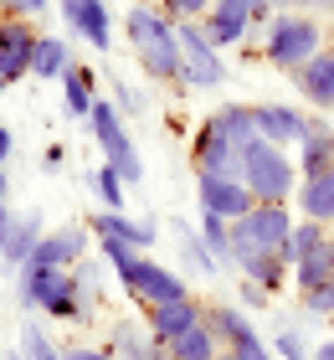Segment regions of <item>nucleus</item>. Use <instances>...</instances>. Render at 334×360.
<instances>
[{
  "label": "nucleus",
  "mask_w": 334,
  "mask_h": 360,
  "mask_svg": "<svg viewBox=\"0 0 334 360\" xmlns=\"http://www.w3.org/2000/svg\"><path fill=\"white\" fill-rule=\"evenodd\" d=\"M124 37H129V52L139 57V68L149 77H160V83H170L175 93H186L180 88V31L160 6L134 0L129 15H124Z\"/></svg>",
  "instance_id": "f257e3e1"
},
{
  "label": "nucleus",
  "mask_w": 334,
  "mask_h": 360,
  "mask_svg": "<svg viewBox=\"0 0 334 360\" xmlns=\"http://www.w3.org/2000/svg\"><path fill=\"white\" fill-rule=\"evenodd\" d=\"M98 252L108 257L119 288L139 309H155V304H170V299H186V293H191L186 278H180L170 263H155L149 252H134V248H124V242H98Z\"/></svg>",
  "instance_id": "f03ea898"
},
{
  "label": "nucleus",
  "mask_w": 334,
  "mask_h": 360,
  "mask_svg": "<svg viewBox=\"0 0 334 360\" xmlns=\"http://www.w3.org/2000/svg\"><path fill=\"white\" fill-rule=\"evenodd\" d=\"M15 299L21 309H46V319H67L82 324L88 319V293L77 283V268H41V263H21L15 268Z\"/></svg>",
  "instance_id": "7ed1b4c3"
},
{
  "label": "nucleus",
  "mask_w": 334,
  "mask_h": 360,
  "mask_svg": "<svg viewBox=\"0 0 334 360\" xmlns=\"http://www.w3.org/2000/svg\"><path fill=\"white\" fill-rule=\"evenodd\" d=\"M324 46V21L309 11H278L273 21L262 26V62L278 72H298L304 62Z\"/></svg>",
  "instance_id": "20e7f679"
},
{
  "label": "nucleus",
  "mask_w": 334,
  "mask_h": 360,
  "mask_svg": "<svg viewBox=\"0 0 334 360\" xmlns=\"http://www.w3.org/2000/svg\"><path fill=\"white\" fill-rule=\"evenodd\" d=\"M242 186L252 191V201L288 206L293 191H298L293 150H278V144H267V139H252V144L242 150Z\"/></svg>",
  "instance_id": "39448f33"
},
{
  "label": "nucleus",
  "mask_w": 334,
  "mask_h": 360,
  "mask_svg": "<svg viewBox=\"0 0 334 360\" xmlns=\"http://www.w3.org/2000/svg\"><path fill=\"white\" fill-rule=\"evenodd\" d=\"M288 237H293V206L257 201L247 217L231 221V257H226V263L242 268V263H252L257 252H283V248H288Z\"/></svg>",
  "instance_id": "423d86ee"
},
{
  "label": "nucleus",
  "mask_w": 334,
  "mask_h": 360,
  "mask_svg": "<svg viewBox=\"0 0 334 360\" xmlns=\"http://www.w3.org/2000/svg\"><path fill=\"white\" fill-rule=\"evenodd\" d=\"M180 88L186 93H216L226 83V57L221 46L206 37L200 21H180Z\"/></svg>",
  "instance_id": "0eeeda50"
},
{
  "label": "nucleus",
  "mask_w": 334,
  "mask_h": 360,
  "mask_svg": "<svg viewBox=\"0 0 334 360\" xmlns=\"http://www.w3.org/2000/svg\"><path fill=\"white\" fill-rule=\"evenodd\" d=\"M88 129H93V144L103 150V165H113L124 175V186L134 191L144 180V160L139 150H134V139H129V124H124V113L108 103V98H98L93 113H88Z\"/></svg>",
  "instance_id": "6e6552de"
},
{
  "label": "nucleus",
  "mask_w": 334,
  "mask_h": 360,
  "mask_svg": "<svg viewBox=\"0 0 334 360\" xmlns=\"http://www.w3.org/2000/svg\"><path fill=\"white\" fill-rule=\"evenodd\" d=\"M191 165H195V175H242V150L211 119H200L195 139H191Z\"/></svg>",
  "instance_id": "1a4fd4ad"
},
{
  "label": "nucleus",
  "mask_w": 334,
  "mask_h": 360,
  "mask_svg": "<svg viewBox=\"0 0 334 360\" xmlns=\"http://www.w3.org/2000/svg\"><path fill=\"white\" fill-rule=\"evenodd\" d=\"M62 6V21L77 41H88L93 52H108L113 46V11L108 0H57Z\"/></svg>",
  "instance_id": "9d476101"
},
{
  "label": "nucleus",
  "mask_w": 334,
  "mask_h": 360,
  "mask_svg": "<svg viewBox=\"0 0 334 360\" xmlns=\"http://www.w3.org/2000/svg\"><path fill=\"white\" fill-rule=\"evenodd\" d=\"M195 201H200V211H216L226 221H237L257 206L252 191L242 186V175H195Z\"/></svg>",
  "instance_id": "9b49d317"
},
{
  "label": "nucleus",
  "mask_w": 334,
  "mask_h": 360,
  "mask_svg": "<svg viewBox=\"0 0 334 360\" xmlns=\"http://www.w3.org/2000/svg\"><path fill=\"white\" fill-rule=\"evenodd\" d=\"M252 124H257V139L278 144V150H293L309 134V113L298 103H252Z\"/></svg>",
  "instance_id": "f8f14e48"
},
{
  "label": "nucleus",
  "mask_w": 334,
  "mask_h": 360,
  "mask_svg": "<svg viewBox=\"0 0 334 360\" xmlns=\"http://www.w3.org/2000/svg\"><path fill=\"white\" fill-rule=\"evenodd\" d=\"M88 232L98 242H124V248L134 252H149L160 237V226L149 217H124V211H98V217H88Z\"/></svg>",
  "instance_id": "ddd939ff"
},
{
  "label": "nucleus",
  "mask_w": 334,
  "mask_h": 360,
  "mask_svg": "<svg viewBox=\"0 0 334 360\" xmlns=\"http://www.w3.org/2000/svg\"><path fill=\"white\" fill-rule=\"evenodd\" d=\"M293 88L314 113H334V46H319V52L293 72Z\"/></svg>",
  "instance_id": "4468645a"
},
{
  "label": "nucleus",
  "mask_w": 334,
  "mask_h": 360,
  "mask_svg": "<svg viewBox=\"0 0 334 360\" xmlns=\"http://www.w3.org/2000/svg\"><path fill=\"white\" fill-rule=\"evenodd\" d=\"M37 41H41V31L31 26L26 15H0V57H6V72H11V83L31 72Z\"/></svg>",
  "instance_id": "2eb2a0df"
},
{
  "label": "nucleus",
  "mask_w": 334,
  "mask_h": 360,
  "mask_svg": "<svg viewBox=\"0 0 334 360\" xmlns=\"http://www.w3.org/2000/svg\"><path fill=\"white\" fill-rule=\"evenodd\" d=\"M200 26H206V37L216 46H242L252 37V11H247V0H211V11L200 15Z\"/></svg>",
  "instance_id": "dca6fc26"
},
{
  "label": "nucleus",
  "mask_w": 334,
  "mask_h": 360,
  "mask_svg": "<svg viewBox=\"0 0 334 360\" xmlns=\"http://www.w3.org/2000/svg\"><path fill=\"white\" fill-rule=\"evenodd\" d=\"M293 165H298V175H319L334 165V119L329 113H309V134L293 144Z\"/></svg>",
  "instance_id": "f3484780"
},
{
  "label": "nucleus",
  "mask_w": 334,
  "mask_h": 360,
  "mask_svg": "<svg viewBox=\"0 0 334 360\" xmlns=\"http://www.w3.org/2000/svg\"><path fill=\"white\" fill-rule=\"evenodd\" d=\"M88 257V226H57L37 242V252L26 263H41V268H77Z\"/></svg>",
  "instance_id": "a211bd4d"
},
{
  "label": "nucleus",
  "mask_w": 334,
  "mask_h": 360,
  "mask_svg": "<svg viewBox=\"0 0 334 360\" xmlns=\"http://www.w3.org/2000/svg\"><path fill=\"white\" fill-rule=\"evenodd\" d=\"M293 206L304 221H324L334 226V165L319 175H298V191H293Z\"/></svg>",
  "instance_id": "6ab92c4d"
},
{
  "label": "nucleus",
  "mask_w": 334,
  "mask_h": 360,
  "mask_svg": "<svg viewBox=\"0 0 334 360\" xmlns=\"http://www.w3.org/2000/svg\"><path fill=\"white\" fill-rule=\"evenodd\" d=\"M144 314H149V330H155V335L165 340V345H170L175 335H186L191 324H200V319H206V304H200V299H191V293H186V299L155 304V309H144Z\"/></svg>",
  "instance_id": "aec40b11"
},
{
  "label": "nucleus",
  "mask_w": 334,
  "mask_h": 360,
  "mask_svg": "<svg viewBox=\"0 0 334 360\" xmlns=\"http://www.w3.org/2000/svg\"><path fill=\"white\" fill-rule=\"evenodd\" d=\"M206 324L216 330L221 350H237V345H252V340H262V335L252 330V314H247L242 304H206Z\"/></svg>",
  "instance_id": "412c9836"
},
{
  "label": "nucleus",
  "mask_w": 334,
  "mask_h": 360,
  "mask_svg": "<svg viewBox=\"0 0 334 360\" xmlns=\"http://www.w3.org/2000/svg\"><path fill=\"white\" fill-rule=\"evenodd\" d=\"M108 350L119 355V360H170V350H165V340L155 330H139V324H129V319L113 324Z\"/></svg>",
  "instance_id": "4be33fe9"
},
{
  "label": "nucleus",
  "mask_w": 334,
  "mask_h": 360,
  "mask_svg": "<svg viewBox=\"0 0 334 360\" xmlns=\"http://www.w3.org/2000/svg\"><path fill=\"white\" fill-rule=\"evenodd\" d=\"M41 237H46L41 211H26V217H15L11 237H6V248H0V268H6V273H15V268H21L31 252H37V242H41Z\"/></svg>",
  "instance_id": "5701e85b"
},
{
  "label": "nucleus",
  "mask_w": 334,
  "mask_h": 360,
  "mask_svg": "<svg viewBox=\"0 0 334 360\" xmlns=\"http://www.w3.org/2000/svg\"><path fill=\"white\" fill-rule=\"evenodd\" d=\"M93 103H98V72L82 68V62H72V68L62 72V108H67V119H82V124H88Z\"/></svg>",
  "instance_id": "b1692460"
},
{
  "label": "nucleus",
  "mask_w": 334,
  "mask_h": 360,
  "mask_svg": "<svg viewBox=\"0 0 334 360\" xmlns=\"http://www.w3.org/2000/svg\"><path fill=\"white\" fill-rule=\"evenodd\" d=\"M206 119L221 129V134L237 144V150H247V144L257 139V124H252V103H216Z\"/></svg>",
  "instance_id": "393cba45"
},
{
  "label": "nucleus",
  "mask_w": 334,
  "mask_h": 360,
  "mask_svg": "<svg viewBox=\"0 0 334 360\" xmlns=\"http://www.w3.org/2000/svg\"><path fill=\"white\" fill-rule=\"evenodd\" d=\"M165 350H170V360H221V340H216V330L200 319L186 335H175Z\"/></svg>",
  "instance_id": "a878e982"
},
{
  "label": "nucleus",
  "mask_w": 334,
  "mask_h": 360,
  "mask_svg": "<svg viewBox=\"0 0 334 360\" xmlns=\"http://www.w3.org/2000/svg\"><path fill=\"white\" fill-rule=\"evenodd\" d=\"M175 237H180V263H186L195 278H216L221 273V263H216V252L200 242V232L195 226H186V221H175Z\"/></svg>",
  "instance_id": "bb28decb"
},
{
  "label": "nucleus",
  "mask_w": 334,
  "mask_h": 360,
  "mask_svg": "<svg viewBox=\"0 0 334 360\" xmlns=\"http://www.w3.org/2000/svg\"><path fill=\"white\" fill-rule=\"evenodd\" d=\"M288 273H293V288H298V293L314 288V283H324V278H334V232H329V237H324L309 257H304V263H293Z\"/></svg>",
  "instance_id": "cd10ccee"
},
{
  "label": "nucleus",
  "mask_w": 334,
  "mask_h": 360,
  "mask_svg": "<svg viewBox=\"0 0 334 360\" xmlns=\"http://www.w3.org/2000/svg\"><path fill=\"white\" fill-rule=\"evenodd\" d=\"M67 68H72V46H67L62 37H41L37 57H31V77H57V83H62Z\"/></svg>",
  "instance_id": "c85d7f7f"
},
{
  "label": "nucleus",
  "mask_w": 334,
  "mask_h": 360,
  "mask_svg": "<svg viewBox=\"0 0 334 360\" xmlns=\"http://www.w3.org/2000/svg\"><path fill=\"white\" fill-rule=\"evenodd\" d=\"M237 273L252 278V283H262L267 293H278L283 283H288V257H283V252H257L252 263H242Z\"/></svg>",
  "instance_id": "c756f323"
},
{
  "label": "nucleus",
  "mask_w": 334,
  "mask_h": 360,
  "mask_svg": "<svg viewBox=\"0 0 334 360\" xmlns=\"http://www.w3.org/2000/svg\"><path fill=\"white\" fill-rule=\"evenodd\" d=\"M88 186H93L98 201H103V211H124V206H129V186H124V175L113 170V165L88 170Z\"/></svg>",
  "instance_id": "7c9ffc66"
},
{
  "label": "nucleus",
  "mask_w": 334,
  "mask_h": 360,
  "mask_svg": "<svg viewBox=\"0 0 334 360\" xmlns=\"http://www.w3.org/2000/svg\"><path fill=\"white\" fill-rule=\"evenodd\" d=\"M334 232V226H324V221H304V217H298L293 221V237H288V248H283V257H288V268L293 263H304V257L314 252V248H319V242Z\"/></svg>",
  "instance_id": "2f4dec72"
},
{
  "label": "nucleus",
  "mask_w": 334,
  "mask_h": 360,
  "mask_svg": "<svg viewBox=\"0 0 334 360\" xmlns=\"http://www.w3.org/2000/svg\"><path fill=\"white\" fill-rule=\"evenodd\" d=\"M195 232H200V242H206V248L216 252V263L226 268V257H231V221H226V217H216V211H200Z\"/></svg>",
  "instance_id": "473e14b6"
},
{
  "label": "nucleus",
  "mask_w": 334,
  "mask_h": 360,
  "mask_svg": "<svg viewBox=\"0 0 334 360\" xmlns=\"http://www.w3.org/2000/svg\"><path fill=\"white\" fill-rule=\"evenodd\" d=\"M267 345H273L278 360H314V345L304 340V330H298V324H288V319L278 324V335L267 340Z\"/></svg>",
  "instance_id": "72a5a7b5"
},
{
  "label": "nucleus",
  "mask_w": 334,
  "mask_h": 360,
  "mask_svg": "<svg viewBox=\"0 0 334 360\" xmlns=\"http://www.w3.org/2000/svg\"><path fill=\"white\" fill-rule=\"evenodd\" d=\"M21 355L26 360H67L57 340H46L41 324H26V330H21Z\"/></svg>",
  "instance_id": "f704fd0d"
},
{
  "label": "nucleus",
  "mask_w": 334,
  "mask_h": 360,
  "mask_svg": "<svg viewBox=\"0 0 334 360\" xmlns=\"http://www.w3.org/2000/svg\"><path fill=\"white\" fill-rule=\"evenodd\" d=\"M298 309H304L309 319H329L334 314V278H324V283H314L298 293Z\"/></svg>",
  "instance_id": "c9c22d12"
},
{
  "label": "nucleus",
  "mask_w": 334,
  "mask_h": 360,
  "mask_svg": "<svg viewBox=\"0 0 334 360\" xmlns=\"http://www.w3.org/2000/svg\"><path fill=\"white\" fill-rule=\"evenodd\" d=\"M108 88H113V108H119L124 119H134V113H144V108H149V103H144V93H139V88H129V77H113Z\"/></svg>",
  "instance_id": "e433bc0d"
},
{
  "label": "nucleus",
  "mask_w": 334,
  "mask_h": 360,
  "mask_svg": "<svg viewBox=\"0 0 334 360\" xmlns=\"http://www.w3.org/2000/svg\"><path fill=\"white\" fill-rule=\"evenodd\" d=\"M155 6H160V11L180 26V21H200V15L211 11V0H155Z\"/></svg>",
  "instance_id": "4c0bfd02"
},
{
  "label": "nucleus",
  "mask_w": 334,
  "mask_h": 360,
  "mask_svg": "<svg viewBox=\"0 0 334 360\" xmlns=\"http://www.w3.org/2000/svg\"><path fill=\"white\" fill-rule=\"evenodd\" d=\"M237 304L252 314V309H273V293H267L262 283H252V278H242V288H237Z\"/></svg>",
  "instance_id": "58836bf2"
},
{
  "label": "nucleus",
  "mask_w": 334,
  "mask_h": 360,
  "mask_svg": "<svg viewBox=\"0 0 334 360\" xmlns=\"http://www.w3.org/2000/svg\"><path fill=\"white\" fill-rule=\"evenodd\" d=\"M221 360H278L267 340H252V345H237V350H221Z\"/></svg>",
  "instance_id": "ea45409f"
},
{
  "label": "nucleus",
  "mask_w": 334,
  "mask_h": 360,
  "mask_svg": "<svg viewBox=\"0 0 334 360\" xmlns=\"http://www.w3.org/2000/svg\"><path fill=\"white\" fill-rule=\"evenodd\" d=\"M62 355L67 360H119L108 345H62Z\"/></svg>",
  "instance_id": "a19ab883"
},
{
  "label": "nucleus",
  "mask_w": 334,
  "mask_h": 360,
  "mask_svg": "<svg viewBox=\"0 0 334 360\" xmlns=\"http://www.w3.org/2000/svg\"><path fill=\"white\" fill-rule=\"evenodd\" d=\"M247 11H252V31H257V26H267V21L278 15V11H273V0H247Z\"/></svg>",
  "instance_id": "79ce46f5"
},
{
  "label": "nucleus",
  "mask_w": 334,
  "mask_h": 360,
  "mask_svg": "<svg viewBox=\"0 0 334 360\" xmlns=\"http://www.w3.org/2000/svg\"><path fill=\"white\" fill-rule=\"evenodd\" d=\"M37 11H46V0H6V15H37Z\"/></svg>",
  "instance_id": "37998d69"
},
{
  "label": "nucleus",
  "mask_w": 334,
  "mask_h": 360,
  "mask_svg": "<svg viewBox=\"0 0 334 360\" xmlns=\"http://www.w3.org/2000/svg\"><path fill=\"white\" fill-rule=\"evenodd\" d=\"M11 226H15V211H11V201H0V248H6Z\"/></svg>",
  "instance_id": "c03bdc74"
},
{
  "label": "nucleus",
  "mask_w": 334,
  "mask_h": 360,
  "mask_svg": "<svg viewBox=\"0 0 334 360\" xmlns=\"http://www.w3.org/2000/svg\"><path fill=\"white\" fill-rule=\"evenodd\" d=\"M11 150H15V139H11V129L0 124V170H6V160H11Z\"/></svg>",
  "instance_id": "a18cd8bd"
},
{
  "label": "nucleus",
  "mask_w": 334,
  "mask_h": 360,
  "mask_svg": "<svg viewBox=\"0 0 334 360\" xmlns=\"http://www.w3.org/2000/svg\"><path fill=\"white\" fill-rule=\"evenodd\" d=\"M41 165H46V170H57V165H62V144H46V155H41Z\"/></svg>",
  "instance_id": "49530a36"
},
{
  "label": "nucleus",
  "mask_w": 334,
  "mask_h": 360,
  "mask_svg": "<svg viewBox=\"0 0 334 360\" xmlns=\"http://www.w3.org/2000/svg\"><path fill=\"white\" fill-rule=\"evenodd\" d=\"M304 11H309V15H329L334 0H304Z\"/></svg>",
  "instance_id": "de8ad7c7"
},
{
  "label": "nucleus",
  "mask_w": 334,
  "mask_h": 360,
  "mask_svg": "<svg viewBox=\"0 0 334 360\" xmlns=\"http://www.w3.org/2000/svg\"><path fill=\"white\" fill-rule=\"evenodd\" d=\"M314 360H334V335L324 340V345H314Z\"/></svg>",
  "instance_id": "09e8293b"
},
{
  "label": "nucleus",
  "mask_w": 334,
  "mask_h": 360,
  "mask_svg": "<svg viewBox=\"0 0 334 360\" xmlns=\"http://www.w3.org/2000/svg\"><path fill=\"white\" fill-rule=\"evenodd\" d=\"M273 11H304V0H273Z\"/></svg>",
  "instance_id": "8fccbe9b"
},
{
  "label": "nucleus",
  "mask_w": 334,
  "mask_h": 360,
  "mask_svg": "<svg viewBox=\"0 0 334 360\" xmlns=\"http://www.w3.org/2000/svg\"><path fill=\"white\" fill-rule=\"evenodd\" d=\"M11 88V72H6V57H0V93Z\"/></svg>",
  "instance_id": "3c124183"
},
{
  "label": "nucleus",
  "mask_w": 334,
  "mask_h": 360,
  "mask_svg": "<svg viewBox=\"0 0 334 360\" xmlns=\"http://www.w3.org/2000/svg\"><path fill=\"white\" fill-rule=\"evenodd\" d=\"M6 355H11V350H6V335H0V360H6Z\"/></svg>",
  "instance_id": "603ef678"
},
{
  "label": "nucleus",
  "mask_w": 334,
  "mask_h": 360,
  "mask_svg": "<svg viewBox=\"0 0 334 360\" xmlns=\"http://www.w3.org/2000/svg\"><path fill=\"white\" fill-rule=\"evenodd\" d=\"M6 360H26V355H21V350H11V355H6Z\"/></svg>",
  "instance_id": "864d4df0"
},
{
  "label": "nucleus",
  "mask_w": 334,
  "mask_h": 360,
  "mask_svg": "<svg viewBox=\"0 0 334 360\" xmlns=\"http://www.w3.org/2000/svg\"><path fill=\"white\" fill-rule=\"evenodd\" d=\"M324 324H329V335H334V314H329V319H324Z\"/></svg>",
  "instance_id": "5fc2aeb1"
},
{
  "label": "nucleus",
  "mask_w": 334,
  "mask_h": 360,
  "mask_svg": "<svg viewBox=\"0 0 334 360\" xmlns=\"http://www.w3.org/2000/svg\"><path fill=\"white\" fill-rule=\"evenodd\" d=\"M144 6H155V0H144Z\"/></svg>",
  "instance_id": "6e6d98bb"
}]
</instances>
